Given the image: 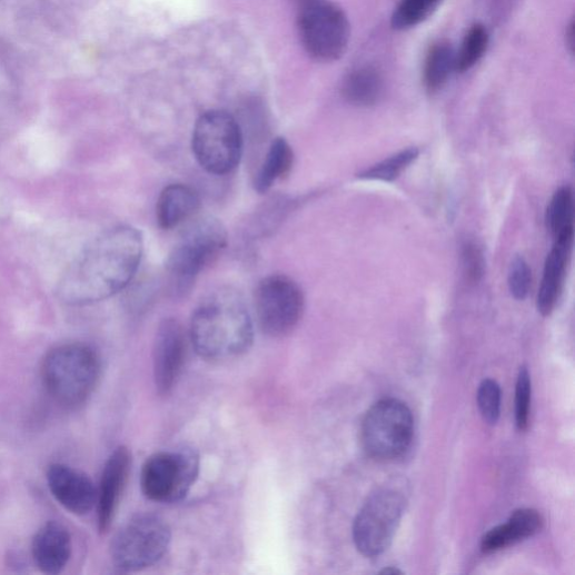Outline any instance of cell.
I'll use <instances>...</instances> for the list:
<instances>
[{
    "label": "cell",
    "mask_w": 575,
    "mask_h": 575,
    "mask_svg": "<svg viewBox=\"0 0 575 575\" xmlns=\"http://www.w3.org/2000/svg\"><path fill=\"white\" fill-rule=\"evenodd\" d=\"M403 573H404L403 571H400L397 567H394V566L386 567L380 572V574H383V575H396V574H403Z\"/></svg>",
    "instance_id": "obj_31"
},
{
    "label": "cell",
    "mask_w": 575,
    "mask_h": 575,
    "mask_svg": "<svg viewBox=\"0 0 575 575\" xmlns=\"http://www.w3.org/2000/svg\"><path fill=\"white\" fill-rule=\"evenodd\" d=\"M96 354L81 344H67L52 350L43 364V380L50 396L61 406L82 405L99 378Z\"/></svg>",
    "instance_id": "obj_4"
},
{
    "label": "cell",
    "mask_w": 575,
    "mask_h": 575,
    "mask_svg": "<svg viewBox=\"0 0 575 575\" xmlns=\"http://www.w3.org/2000/svg\"><path fill=\"white\" fill-rule=\"evenodd\" d=\"M131 467V455L127 447L113 450L105 466L100 489L97 492L98 528L106 533L117 514Z\"/></svg>",
    "instance_id": "obj_13"
},
{
    "label": "cell",
    "mask_w": 575,
    "mask_h": 575,
    "mask_svg": "<svg viewBox=\"0 0 575 575\" xmlns=\"http://www.w3.org/2000/svg\"><path fill=\"white\" fill-rule=\"evenodd\" d=\"M227 246L224 225L215 217H202L185 231L167 262L171 293L188 294L199 274L211 265Z\"/></svg>",
    "instance_id": "obj_3"
},
{
    "label": "cell",
    "mask_w": 575,
    "mask_h": 575,
    "mask_svg": "<svg viewBox=\"0 0 575 575\" xmlns=\"http://www.w3.org/2000/svg\"><path fill=\"white\" fill-rule=\"evenodd\" d=\"M532 380L526 367L519 371L516 384L515 417L519 430H526L529 420Z\"/></svg>",
    "instance_id": "obj_27"
},
{
    "label": "cell",
    "mask_w": 575,
    "mask_h": 575,
    "mask_svg": "<svg viewBox=\"0 0 575 575\" xmlns=\"http://www.w3.org/2000/svg\"><path fill=\"white\" fill-rule=\"evenodd\" d=\"M254 337L250 313L234 289L210 293L192 315L190 339L196 353L206 360L238 358L249 351Z\"/></svg>",
    "instance_id": "obj_2"
},
{
    "label": "cell",
    "mask_w": 575,
    "mask_h": 575,
    "mask_svg": "<svg viewBox=\"0 0 575 575\" xmlns=\"http://www.w3.org/2000/svg\"><path fill=\"white\" fill-rule=\"evenodd\" d=\"M171 531L161 517L142 514L129 521L110 544L112 563L123 572H138L158 563L168 552Z\"/></svg>",
    "instance_id": "obj_6"
},
{
    "label": "cell",
    "mask_w": 575,
    "mask_h": 575,
    "mask_svg": "<svg viewBox=\"0 0 575 575\" xmlns=\"http://www.w3.org/2000/svg\"><path fill=\"white\" fill-rule=\"evenodd\" d=\"M414 437V418L406 404L397 399L377 403L361 426L365 450L374 458L389 462L403 456Z\"/></svg>",
    "instance_id": "obj_8"
},
{
    "label": "cell",
    "mask_w": 575,
    "mask_h": 575,
    "mask_svg": "<svg viewBox=\"0 0 575 575\" xmlns=\"http://www.w3.org/2000/svg\"><path fill=\"white\" fill-rule=\"evenodd\" d=\"M489 46V34L484 26L477 24L466 36L462 49L455 54V71L472 70L485 56Z\"/></svg>",
    "instance_id": "obj_23"
},
{
    "label": "cell",
    "mask_w": 575,
    "mask_h": 575,
    "mask_svg": "<svg viewBox=\"0 0 575 575\" xmlns=\"http://www.w3.org/2000/svg\"><path fill=\"white\" fill-rule=\"evenodd\" d=\"M444 0H401L391 18V27L397 31L413 29L428 20Z\"/></svg>",
    "instance_id": "obj_22"
},
{
    "label": "cell",
    "mask_w": 575,
    "mask_h": 575,
    "mask_svg": "<svg viewBox=\"0 0 575 575\" xmlns=\"http://www.w3.org/2000/svg\"><path fill=\"white\" fill-rule=\"evenodd\" d=\"M198 472L199 459L192 450L160 452L147 459L141 488L152 502L176 503L189 493Z\"/></svg>",
    "instance_id": "obj_10"
},
{
    "label": "cell",
    "mask_w": 575,
    "mask_h": 575,
    "mask_svg": "<svg viewBox=\"0 0 575 575\" xmlns=\"http://www.w3.org/2000/svg\"><path fill=\"white\" fill-rule=\"evenodd\" d=\"M406 508L404 495L393 488H381L373 494L354 525L358 551L367 557L384 554L391 545Z\"/></svg>",
    "instance_id": "obj_9"
},
{
    "label": "cell",
    "mask_w": 575,
    "mask_h": 575,
    "mask_svg": "<svg viewBox=\"0 0 575 575\" xmlns=\"http://www.w3.org/2000/svg\"><path fill=\"white\" fill-rule=\"evenodd\" d=\"M341 93L353 105L374 106L384 93V79L373 67L359 68L345 78Z\"/></svg>",
    "instance_id": "obj_18"
},
{
    "label": "cell",
    "mask_w": 575,
    "mask_h": 575,
    "mask_svg": "<svg viewBox=\"0 0 575 575\" xmlns=\"http://www.w3.org/2000/svg\"><path fill=\"white\" fill-rule=\"evenodd\" d=\"M478 406L484 420L496 425L500 417L502 391L499 385L492 380H484L478 390Z\"/></svg>",
    "instance_id": "obj_26"
},
{
    "label": "cell",
    "mask_w": 575,
    "mask_h": 575,
    "mask_svg": "<svg viewBox=\"0 0 575 575\" xmlns=\"http://www.w3.org/2000/svg\"><path fill=\"white\" fill-rule=\"evenodd\" d=\"M255 301L259 325L272 337H281L294 330L305 308L301 288L282 275L265 278L256 290Z\"/></svg>",
    "instance_id": "obj_11"
},
{
    "label": "cell",
    "mask_w": 575,
    "mask_h": 575,
    "mask_svg": "<svg viewBox=\"0 0 575 575\" xmlns=\"http://www.w3.org/2000/svg\"><path fill=\"white\" fill-rule=\"evenodd\" d=\"M298 30L304 48L318 61H336L349 48L351 29L348 17L328 0H313L301 7Z\"/></svg>",
    "instance_id": "obj_7"
},
{
    "label": "cell",
    "mask_w": 575,
    "mask_h": 575,
    "mask_svg": "<svg viewBox=\"0 0 575 575\" xmlns=\"http://www.w3.org/2000/svg\"><path fill=\"white\" fill-rule=\"evenodd\" d=\"M416 148L404 150L359 175L360 179L371 181L393 182L418 158Z\"/></svg>",
    "instance_id": "obj_25"
},
{
    "label": "cell",
    "mask_w": 575,
    "mask_h": 575,
    "mask_svg": "<svg viewBox=\"0 0 575 575\" xmlns=\"http://www.w3.org/2000/svg\"><path fill=\"white\" fill-rule=\"evenodd\" d=\"M574 21H572L568 26V29L566 31V44L569 49L571 53H574Z\"/></svg>",
    "instance_id": "obj_30"
},
{
    "label": "cell",
    "mask_w": 575,
    "mask_h": 575,
    "mask_svg": "<svg viewBox=\"0 0 575 575\" xmlns=\"http://www.w3.org/2000/svg\"><path fill=\"white\" fill-rule=\"evenodd\" d=\"M294 2H296L299 6V8H301V7L313 2V0H294Z\"/></svg>",
    "instance_id": "obj_32"
},
{
    "label": "cell",
    "mask_w": 575,
    "mask_h": 575,
    "mask_svg": "<svg viewBox=\"0 0 575 575\" xmlns=\"http://www.w3.org/2000/svg\"><path fill=\"white\" fill-rule=\"evenodd\" d=\"M200 207L196 190L175 184L166 187L157 205V219L162 229H172L192 217Z\"/></svg>",
    "instance_id": "obj_17"
},
{
    "label": "cell",
    "mask_w": 575,
    "mask_h": 575,
    "mask_svg": "<svg viewBox=\"0 0 575 575\" xmlns=\"http://www.w3.org/2000/svg\"><path fill=\"white\" fill-rule=\"evenodd\" d=\"M574 198L569 187L555 191L546 212V224L554 241L573 239Z\"/></svg>",
    "instance_id": "obj_20"
},
{
    "label": "cell",
    "mask_w": 575,
    "mask_h": 575,
    "mask_svg": "<svg viewBox=\"0 0 575 575\" xmlns=\"http://www.w3.org/2000/svg\"><path fill=\"white\" fill-rule=\"evenodd\" d=\"M192 152L207 172L231 174L244 152V137L238 121L224 110H209L198 119L192 135Z\"/></svg>",
    "instance_id": "obj_5"
},
{
    "label": "cell",
    "mask_w": 575,
    "mask_h": 575,
    "mask_svg": "<svg viewBox=\"0 0 575 575\" xmlns=\"http://www.w3.org/2000/svg\"><path fill=\"white\" fill-rule=\"evenodd\" d=\"M187 357V339L181 324L165 319L157 331L153 348L156 387L161 395L172 391L182 373Z\"/></svg>",
    "instance_id": "obj_12"
},
{
    "label": "cell",
    "mask_w": 575,
    "mask_h": 575,
    "mask_svg": "<svg viewBox=\"0 0 575 575\" xmlns=\"http://www.w3.org/2000/svg\"><path fill=\"white\" fill-rule=\"evenodd\" d=\"M463 260L468 280L472 282L480 281L485 271V259L482 249L474 242L465 244Z\"/></svg>",
    "instance_id": "obj_29"
},
{
    "label": "cell",
    "mask_w": 575,
    "mask_h": 575,
    "mask_svg": "<svg viewBox=\"0 0 575 575\" xmlns=\"http://www.w3.org/2000/svg\"><path fill=\"white\" fill-rule=\"evenodd\" d=\"M143 254L139 229L113 226L90 241L62 275L57 295L68 305L82 306L125 290L136 277Z\"/></svg>",
    "instance_id": "obj_1"
},
{
    "label": "cell",
    "mask_w": 575,
    "mask_h": 575,
    "mask_svg": "<svg viewBox=\"0 0 575 575\" xmlns=\"http://www.w3.org/2000/svg\"><path fill=\"white\" fill-rule=\"evenodd\" d=\"M48 484L53 497L68 512L86 515L97 505V489L83 474L63 465L48 472Z\"/></svg>",
    "instance_id": "obj_14"
},
{
    "label": "cell",
    "mask_w": 575,
    "mask_h": 575,
    "mask_svg": "<svg viewBox=\"0 0 575 575\" xmlns=\"http://www.w3.org/2000/svg\"><path fill=\"white\" fill-rule=\"evenodd\" d=\"M573 239L554 241L545 261L541 287L537 295V309L542 316H549L562 293L567 261Z\"/></svg>",
    "instance_id": "obj_16"
},
{
    "label": "cell",
    "mask_w": 575,
    "mask_h": 575,
    "mask_svg": "<svg viewBox=\"0 0 575 575\" xmlns=\"http://www.w3.org/2000/svg\"><path fill=\"white\" fill-rule=\"evenodd\" d=\"M532 286V271L523 257H516L509 268L508 287L517 300L527 298Z\"/></svg>",
    "instance_id": "obj_28"
},
{
    "label": "cell",
    "mask_w": 575,
    "mask_h": 575,
    "mask_svg": "<svg viewBox=\"0 0 575 575\" xmlns=\"http://www.w3.org/2000/svg\"><path fill=\"white\" fill-rule=\"evenodd\" d=\"M455 70V53L448 43L435 44L427 54L424 83L429 92L439 90Z\"/></svg>",
    "instance_id": "obj_21"
},
{
    "label": "cell",
    "mask_w": 575,
    "mask_h": 575,
    "mask_svg": "<svg viewBox=\"0 0 575 575\" xmlns=\"http://www.w3.org/2000/svg\"><path fill=\"white\" fill-rule=\"evenodd\" d=\"M543 524L538 512L523 508L514 512L508 523L502 527L508 546H512L535 536L543 528Z\"/></svg>",
    "instance_id": "obj_24"
},
{
    "label": "cell",
    "mask_w": 575,
    "mask_h": 575,
    "mask_svg": "<svg viewBox=\"0 0 575 575\" xmlns=\"http://www.w3.org/2000/svg\"><path fill=\"white\" fill-rule=\"evenodd\" d=\"M294 152L289 143L276 139L269 148L266 159L256 177L255 187L260 194L267 192L277 180L282 179L291 170Z\"/></svg>",
    "instance_id": "obj_19"
},
{
    "label": "cell",
    "mask_w": 575,
    "mask_h": 575,
    "mask_svg": "<svg viewBox=\"0 0 575 575\" xmlns=\"http://www.w3.org/2000/svg\"><path fill=\"white\" fill-rule=\"evenodd\" d=\"M33 557L47 574H59L71 556L70 534L62 525L51 522L44 525L33 541Z\"/></svg>",
    "instance_id": "obj_15"
}]
</instances>
